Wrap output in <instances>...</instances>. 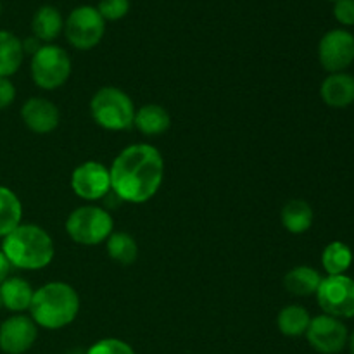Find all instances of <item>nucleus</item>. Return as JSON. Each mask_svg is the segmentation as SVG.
Returning <instances> with one entry per match:
<instances>
[{
    "mask_svg": "<svg viewBox=\"0 0 354 354\" xmlns=\"http://www.w3.org/2000/svg\"><path fill=\"white\" fill-rule=\"evenodd\" d=\"M111 190L118 199L144 204L158 194L165 178V159L151 144H131L109 168Z\"/></svg>",
    "mask_w": 354,
    "mask_h": 354,
    "instance_id": "obj_1",
    "label": "nucleus"
},
{
    "mask_svg": "<svg viewBox=\"0 0 354 354\" xmlns=\"http://www.w3.org/2000/svg\"><path fill=\"white\" fill-rule=\"evenodd\" d=\"M80 313V296L69 283L48 282L35 290L30 304L31 320L37 327L59 330L76 320Z\"/></svg>",
    "mask_w": 354,
    "mask_h": 354,
    "instance_id": "obj_2",
    "label": "nucleus"
},
{
    "mask_svg": "<svg viewBox=\"0 0 354 354\" xmlns=\"http://www.w3.org/2000/svg\"><path fill=\"white\" fill-rule=\"evenodd\" d=\"M2 252L10 266L21 270H41L54 259L55 249L50 235L38 225L21 223L2 239Z\"/></svg>",
    "mask_w": 354,
    "mask_h": 354,
    "instance_id": "obj_3",
    "label": "nucleus"
},
{
    "mask_svg": "<svg viewBox=\"0 0 354 354\" xmlns=\"http://www.w3.org/2000/svg\"><path fill=\"white\" fill-rule=\"evenodd\" d=\"M90 113L95 123L109 131L130 130L135 120V106L127 92L116 86L97 90L90 100Z\"/></svg>",
    "mask_w": 354,
    "mask_h": 354,
    "instance_id": "obj_4",
    "label": "nucleus"
},
{
    "mask_svg": "<svg viewBox=\"0 0 354 354\" xmlns=\"http://www.w3.org/2000/svg\"><path fill=\"white\" fill-rule=\"evenodd\" d=\"M113 216L99 206L76 207L66 220V232L80 245L102 244L113 234Z\"/></svg>",
    "mask_w": 354,
    "mask_h": 354,
    "instance_id": "obj_5",
    "label": "nucleus"
},
{
    "mask_svg": "<svg viewBox=\"0 0 354 354\" xmlns=\"http://www.w3.org/2000/svg\"><path fill=\"white\" fill-rule=\"evenodd\" d=\"M71 75L68 52L54 44H45L31 55V78L41 90H55Z\"/></svg>",
    "mask_w": 354,
    "mask_h": 354,
    "instance_id": "obj_6",
    "label": "nucleus"
},
{
    "mask_svg": "<svg viewBox=\"0 0 354 354\" xmlns=\"http://www.w3.org/2000/svg\"><path fill=\"white\" fill-rule=\"evenodd\" d=\"M64 33L69 44L78 50L97 47L106 33V21L97 7L80 6L69 12L64 23Z\"/></svg>",
    "mask_w": 354,
    "mask_h": 354,
    "instance_id": "obj_7",
    "label": "nucleus"
},
{
    "mask_svg": "<svg viewBox=\"0 0 354 354\" xmlns=\"http://www.w3.org/2000/svg\"><path fill=\"white\" fill-rule=\"evenodd\" d=\"M315 296L328 317L339 320L354 317V280L348 275H328L322 279Z\"/></svg>",
    "mask_w": 354,
    "mask_h": 354,
    "instance_id": "obj_8",
    "label": "nucleus"
},
{
    "mask_svg": "<svg viewBox=\"0 0 354 354\" xmlns=\"http://www.w3.org/2000/svg\"><path fill=\"white\" fill-rule=\"evenodd\" d=\"M318 59L325 71L344 73L354 62V35L348 30H330L318 44Z\"/></svg>",
    "mask_w": 354,
    "mask_h": 354,
    "instance_id": "obj_9",
    "label": "nucleus"
},
{
    "mask_svg": "<svg viewBox=\"0 0 354 354\" xmlns=\"http://www.w3.org/2000/svg\"><path fill=\"white\" fill-rule=\"evenodd\" d=\"M306 339L311 348L320 354H337L348 346V328L339 318L320 315L311 318L306 330Z\"/></svg>",
    "mask_w": 354,
    "mask_h": 354,
    "instance_id": "obj_10",
    "label": "nucleus"
},
{
    "mask_svg": "<svg viewBox=\"0 0 354 354\" xmlns=\"http://www.w3.org/2000/svg\"><path fill=\"white\" fill-rule=\"evenodd\" d=\"M71 189L85 201L104 199L111 194L109 169L99 161L82 162L71 175Z\"/></svg>",
    "mask_w": 354,
    "mask_h": 354,
    "instance_id": "obj_11",
    "label": "nucleus"
},
{
    "mask_svg": "<svg viewBox=\"0 0 354 354\" xmlns=\"http://www.w3.org/2000/svg\"><path fill=\"white\" fill-rule=\"evenodd\" d=\"M38 327L31 317L14 315L0 325V349L6 354H24L33 348Z\"/></svg>",
    "mask_w": 354,
    "mask_h": 354,
    "instance_id": "obj_12",
    "label": "nucleus"
},
{
    "mask_svg": "<svg viewBox=\"0 0 354 354\" xmlns=\"http://www.w3.org/2000/svg\"><path fill=\"white\" fill-rule=\"evenodd\" d=\"M21 118H23V123L33 133L38 135L54 131L59 127V121H61L57 106L52 100L44 99V97L28 99L21 107Z\"/></svg>",
    "mask_w": 354,
    "mask_h": 354,
    "instance_id": "obj_13",
    "label": "nucleus"
},
{
    "mask_svg": "<svg viewBox=\"0 0 354 354\" xmlns=\"http://www.w3.org/2000/svg\"><path fill=\"white\" fill-rule=\"evenodd\" d=\"M320 95L327 106L344 109L354 102V76L348 73H332L324 80Z\"/></svg>",
    "mask_w": 354,
    "mask_h": 354,
    "instance_id": "obj_14",
    "label": "nucleus"
},
{
    "mask_svg": "<svg viewBox=\"0 0 354 354\" xmlns=\"http://www.w3.org/2000/svg\"><path fill=\"white\" fill-rule=\"evenodd\" d=\"M133 127L145 137H158L169 130L171 118L168 111L159 104H145L135 111Z\"/></svg>",
    "mask_w": 354,
    "mask_h": 354,
    "instance_id": "obj_15",
    "label": "nucleus"
},
{
    "mask_svg": "<svg viewBox=\"0 0 354 354\" xmlns=\"http://www.w3.org/2000/svg\"><path fill=\"white\" fill-rule=\"evenodd\" d=\"M35 290L31 289L30 282L21 277H9L6 282L0 286V299L2 306L14 313L30 310L31 299H33Z\"/></svg>",
    "mask_w": 354,
    "mask_h": 354,
    "instance_id": "obj_16",
    "label": "nucleus"
},
{
    "mask_svg": "<svg viewBox=\"0 0 354 354\" xmlns=\"http://www.w3.org/2000/svg\"><path fill=\"white\" fill-rule=\"evenodd\" d=\"M23 40L7 30H0V78H9L23 64Z\"/></svg>",
    "mask_w": 354,
    "mask_h": 354,
    "instance_id": "obj_17",
    "label": "nucleus"
},
{
    "mask_svg": "<svg viewBox=\"0 0 354 354\" xmlns=\"http://www.w3.org/2000/svg\"><path fill=\"white\" fill-rule=\"evenodd\" d=\"M31 30H33L35 38L45 41V44H50L64 30L62 14L55 7L41 6L31 19Z\"/></svg>",
    "mask_w": 354,
    "mask_h": 354,
    "instance_id": "obj_18",
    "label": "nucleus"
},
{
    "mask_svg": "<svg viewBox=\"0 0 354 354\" xmlns=\"http://www.w3.org/2000/svg\"><path fill=\"white\" fill-rule=\"evenodd\" d=\"M322 283L320 272L311 266H296L283 277V287L289 294L297 297H306L317 294Z\"/></svg>",
    "mask_w": 354,
    "mask_h": 354,
    "instance_id": "obj_19",
    "label": "nucleus"
},
{
    "mask_svg": "<svg viewBox=\"0 0 354 354\" xmlns=\"http://www.w3.org/2000/svg\"><path fill=\"white\" fill-rule=\"evenodd\" d=\"M283 228L294 235L304 234L311 228L315 220V213L310 204L303 199H292L282 207L280 213Z\"/></svg>",
    "mask_w": 354,
    "mask_h": 354,
    "instance_id": "obj_20",
    "label": "nucleus"
},
{
    "mask_svg": "<svg viewBox=\"0 0 354 354\" xmlns=\"http://www.w3.org/2000/svg\"><path fill=\"white\" fill-rule=\"evenodd\" d=\"M310 322L311 317L306 308L297 306V304L282 308L279 317H277L280 334L286 335V337H301V335H304L308 327H310Z\"/></svg>",
    "mask_w": 354,
    "mask_h": 354,
    "instance_id": "obj_21",
    "label": "nucleus"
},
{
    "mask_svg": "<svg viewBox=\"0 0 354 354\" xmlns=\"http://www.w3.org/2000/svg\"><path fill=\"white\" fill-rule=\"evenodd\" d=\"M23 220V206L16 194L0 185V239L19 227Z\"/></svg>",
    "mask_w": 354,
    "mask_h": 354,
    "instance_id": "obj_22",
    "label": "nucleus"
},
{
    "mask_svg": "<svg viewBox=\"0 0 354 354\" xmlns=\"http://www.w3.org/2000/svg\"><path fill=\"white\" fill-rule=\"evenodd\" d=\"M322 265L327 275H344L353 265V251L344 242H330L322 252Z\"/></svg>",
    "mask_w": 354,
    "mask_h": 354,
    "instance_id": "obj_23",
    "label": "nucleus"
},
{
    "mask_svg": "<svg viewBox=\"0 0 354 354\" xmlns=\"http://www.w3.org/2000/svg\"><path fill=\"white\" fill-rule=\"evenodd\" d=\"M107 254L120 265H131L138 258L137 241L127 232H113L107 239Z\"/></svg>",
    "mask_w": 354,
    "mask_h": 354,
    "instance_id": "obj_24",
    "label": "nucleus"
},
{
    "mask_svg": "<svg viewBox=\"0 0 354 354\" xmlns=\"http://www.w3.org/2000/svg\"><path fill=\"white\" fill-rule=\"evenodd\" d=\"M97 10L104 21H120L130 10V0H100Z\"/></svg>",
    "mask_w": 354,
    "mask_h": 354,
    "instance_id": "obj_25",
    "label": "nucleus"
},
{
    "mask_svg": "<svg viewBox=\"0 0 354 354\" xmlns=\"http://www.w3.org/2000/svg\"><path fill=\"white\" fill-rule=\"evenodd\" d=\"M86 354H135L133 348L130 344H127L121 339H102V341H97L92 348L86 351Z\"/></svg>",
    "mask_w": 354,
    "mask_h": 354,
    "instance_id": "obj_26",
    "label": "nucleus"
},
{
    "mask_svg": "<svg viewBox=\"0 0 354 354\" xmlns=\"http://www.w3.org/2000/svg\"><path fill=\"white\" fill-rule=\"evenodd\" d=\"M334 17L342 26H354V0L334 2Z\"/></svg>",
    "mask_w": 354,
    "mask_h": 354,
    "instance_id": "obj_27",
    "label": "nucleus"
},
{
    "mask_svg": "<svg viewBox=\"0 0 354 354\" xmlns=\"http://www.w3.org/2000/svg\"><path fill=\"white\" fill-rule=\"evenodd\" d=\"M16 99V86L9 78H0V111L7 109Z\"/></svg>",
    "mask_w": 354,
    "mask_h": 354,
    "instance_id": "obj_28",
    "label": "nucleus"
},
{
    "mask_svg": "<svg viewBox=\"0 0 354 354\" xmlns=\"http://www.w3.org/2000/svg\"><path fill=\"white\" fill-rule=\"evenodd\" d=\"M9 273H10V263L9 259L6 258L2 251H0V286L9 279Z\"/></svg>",
    "mask_w": 354,
    "mask_h": 354,
    "instance_id": "obj_29",
    "label": "nucleus"
},
{
    "mask_svg": "<svg viewBox=\"0 0 354 354\" xmlns=\"http://www.w3.org/2000/svg\"><path fill=\"white\" fill-rule=\"evenodd\" d=\"M40 47H41V45H40V40H38V38L30 37V38H26V40H23L24 54H31V55H33L35 52H37Z\"/></svg>",
    "mask_w": 354,
    "mask_h": 354,
    "instance_id": "obj_30",
    "label": "nucleus"
},
{
    "mask_svg": "<svg viewBox=\"0 0 354 354\" xmlns=\"http://www.w3.org/2000/svg\"><path fill=\"white\" fill-rule=\"evenodd\" d=\"M348 344H349V351H351V354H354V332H353L351 335H349Z\"/></svg>",
    "mask_w": 354,
    "mask_h": 354,
    "instance_id": "obj_31",
    "label": "nucleus"
},
{
    "mask_svg": "<svg viewBox=\"0 0 354 354\" xmlns=\"http://www.w3.org/2000/svg\"><path fill=\"white\" fill-rule=\"evenodd\" d=\"M2 308H3V306H2V299H0V310H2Z\"/></svg>",
    "mask_w": 354,
    "mask_h": 354,
    "instance_id": "obj_32",
    "label": "nucleus"
},
{
    "mask_svg": "<svg viewBox=\"0 0 354 354\" xmlns=\"http://www.w3.org/2000/svg\"><path fill=\"white\" fill-rule=\"evenodd\" d=\"M328 2H337V0H328Z\"/></svg>",
    "mask_w": 354,
    "mask_h": 354,
    "instance_id": "obj_33",
    "label": "nucleus"
},
{
    "mask_svg": "<svg viewBox=\"0 0 354 354\" xmlns=\"http://www.w3.org/2000/svg\"><path fill=\"white\" fill-rule=\"evenodd\" d=\"M0 10H2V6H0Z\"/></svg>",
    "mask_w": 354,
    "mask_h": 354,
    "instance_id": "obj_34",
    "label": "nucleus"
}]
</instances>
